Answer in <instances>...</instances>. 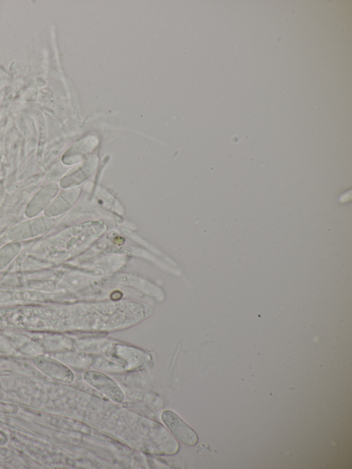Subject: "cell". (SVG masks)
Here are the masks:
<instances>
[{
    "label": "cell",
    "instance_id": "6da1fadb",
    "mask_svg": "<svg viewBox=\"0 0 352 469\" xmlns=\"http://www.w3.org/2000/svg\"><path fill=\"white\" fill-rule=\"evenodd\" d=\"M161 418L171 433L182 443L193 446L198 442V436L177 414L171 410L162 413Z\"/></svg>",
    "mask_w": 352,
    "mask_h": 469
},
{
    "label": "cell",
    "instance_id": "7a4b0ae2",
    "mask_svg": "<svg viewBox=\"0 0 352 469\" xmlns=\"http://www.w3.org/2000/svg\"><path fill=\"white\" fill-rule=\"evenodd\" d=\"M83 377L89 384L100 391L112 401L117 403L123 402L124 396L122 389L107 375L100 371L90 370L86 371Z\"/></svg>",
    "mask_w": 352,
    "mask_h": 469
}]
</instances>
